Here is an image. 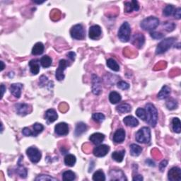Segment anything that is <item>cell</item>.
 Instances as JSON below:
<instances>
[{
    "instance_id": "cell-1",
    "label": "cell",
    "mask_w": 181,
    "mask_h": 181,
    "mask_svg": "<svg viewBox=\"0 0 181 181\" xmlns=\"http://www.w3.org/2000/svg\"><path fill=\"white\" fill-rule=\"evenodd\" d=\"M145 110L146 112V122L151 127H156L158 120V112L155 106L151 103H148L146 105Z\"/></svg>"
},
{
    "instance_id": "cell-2",
    "label": "cell",
    "mask_w": 181,
    "mask_h": 181,
    "mask_svg": "<svg viewBox=\"0 0 181 181\" xmlns=\"http://www.w3.org/2000/svg\"><path fill=\"white\" fill-rule=\"evenodd\" d=\"M135 139L137 142L142 144H147L151 140V130L149 127H144L136 133Z\"/></svg>"
},
{
    "instance_id": "cell-3",
    "label": "cell",
    "mask_w": 181,
    "mask_h": 181,
    "mask_svg": "<svg viewBox=\"0 0 181 181\" xmlns=\"http://www.w3.org/2000/svg\"><path fill=\"white\" fill-rule=\"evenodd\" d=\"M159 25V20L158 18L149 17L146 18L141 22V27L144 31H153Z\"/></svg>"
},
{
    "instance_id": "cell-4",
    "label": "cell",
    "mask_w": 181,
    "mask_h": 181,
    "mask_svg": "<svg viewBox=\"0 0 181 181\" xmlns=\"http://www.w3.org/2000/svg\"><path fill=\"white\" fill-rule=\"evenodd\" d=\"M131 34V28L130 24L127 22L122 23L118 31V38L122 42H126L129 41Z\"/></svg>"
},
{
    "instance_id": "cell-5",
    "label": "cell",
    "mask_w": 181,
    "mask_h": 181,
    "mask_svg": "<svg viewBox=\"0 0 181 181\" xmlns=\"http://www.w3.org/2000/svg\"><path fill=\"white\" fill-rule=\"evenodd\" d=\"M175 41V38H168L162 41L158 45L156 49V54L160 55L166 52L173 45Z\"/></svg>"
},
{
    "instance_id": "cell-6",
    "label": "cell",
    "mask_w": 181,
    "mask_h": 181,
    "mask_svg": "<svg viewBox=\"0 0 181 181\" xmlns=\"http://www.w3.org/2000/svg\"><path fill=\"white\" fill-rule=\"evenodd\" d=\"M71 36L76 40H83L85 38V30L81 24H76L71 28Z\"/></svg>"
},
{
    "instance_id": "cell-7",
    "label": "cell",
    "mask_w": 181,
    "mask_h": 181,
    "mask_svg": "<svg viewBox=\"0 0 181 181\" xmlns=\"http://www.w3.org/2000/svg\"><path fill=\"white\" fill-rule=\"evenodd\" d=\"M26 154H27L31 161L33 164H36L39 162L42 156L41 151L36 147H29L26 150Z\"/></svg>"
},
{
    "instance_id": "cell-8",
    "label": "cell",
    "mask_w": 181,
    "mask_h": 181,
    "mask_svg": "<svg viewBox=\"0 0 181 181\" xmlns=\"http://www.w3.org/2000/svg\"><path fill=\"white\" fill-rule=\"evenodd\" d=\"M69 65L68 62L65 60H61L59 62V66L56 70L55 77L58 81H62L65 78L64 71L66 70V66Z\"/></svg>"
},
{
    "instance_id": "cell-9",
    "label": "cell",
    "mask_w": 181,
    "mask_h": 181,
    "mask_svg": "<svg viewBox=\"0 0 181 181\" xmlns=\"http://www.w3.org/2000/svg\"><path fill=\"white\" fill-rule=\"evenodd\" d=\"M16 111L18 115L21 116H25L31 111V106L26 103H18L15 105Z\"/></svg>"
},
{
    "instance_id": "cell-10",
    "label": "cell",
    "mask_w": 181,
    "mask_h": 181,
    "mask_svg": "<svg viewBox=\"0 0 181 181\" xmlns=\"http://www.w3.org/2000/svg\"><path fill=\"white\" fill-rule=\"evenodd\" d=\"M168 178L171 181H180L181 180V170L180 168L174 167L170 170L168 173Z\"/></svg>"
},
{
    "instance_id": "cell-11",
    "label": "cell",
    "mask_w": 181,
    "mask_h": 181,
    "mask_svg": "<svg viewBox=\"0 0 181 181\" xmlns=\"http://www.w3.org/2000/svg\"><path fill=\"white\" fill-rule=\"evenodd\" d=\"M55 132L59 136L67 135L69 133V126L65 122H60L55 127Z\"/></svg>"
},
{
    "instance_id": "cell-12",
    "label": "cell",
    "mask_w": 181,
    "mask_h": 181,
    "mask_svg": "<svg viewBox=\"0 0 181 181\" xmlns=\"http://www.w3.org/2000/svg\"><path fill=\"white\" fill-rule=\"evenodd\" d=\"M110 180H127L124 173L121 170H111L109 173Z\"/></svg>"
},
{
    "instance_id": "cell-13",
    "label": "cell",
    "mask_w": 181,
    "mask_h": 181,
    "mask_svg": "<svg viewBox=\"0 0 181 181\" xmlns=\"http://www.w3.org/2000/svg\"><path fill=\"white\" fill-rule=\"evenodd\" d=\"M110 148L105 144H101L95 147L94 149V154L96 157H103L108 153Z\"/></svg>"
},
{
    "instance_id": "cell-14",
    "label": "cell",
    "mask_w": 181,
    "mask_h": 181,
    "mask_svg": "<svg viewBox=\"0 0 181 181\" xmlns=\"http://www.w3.org/2000/svg\"><path fill=\"white\" fill-rule=\"evenodd\" d=\"M145 42V38L142 33L135 34L132 37V43L137 47V48H142Z\"/></svg>"
},
{
    "instance_id": "cell-15",
    "label": "cell",
    "mask_w": 181,
    "mask_h": 181,
    "mask_svg": "<svg viewBox=\"0 0 181 181\" xmlns=\"http://www.w3.org/2000/svg\"><path fill=\"white\" fill-rule=\"evenodd\" d=\"M92 89L93 93L95 95H98L101 91V85H100V80L99 77L95 75V74H93L92 75Z\"/></svg>"
},
{
    "instance_id": "cell-16",
    "label": "cell",
    "mask_w": 181,
    "mask_h": 181,
    "mask_svg": "<svg viewBox=\"0 0 181 181\" xmlns=\"http://www.w3.org/2000/svg\"><path fill=\"white\" fill-rule=\"evenodd\" d=\"M101 33H102V31H101V28L98 25L93 26L89 28V38L92 40L98 39L100 36Z\"/></svg>"
},
{
    "instance_id": "cell-17",
    "label": "cell",
    "mask_w": 181,
    "mask_h": 181,
    "mask_svg": "<svg viewBox=\"0 0 181 181\" xmlns=\"http://www.w3.org/2000/svg\"><path fill=\"white\" fill-rule=\"evenodd\" d=\"M23 87V86L22 84H13L10 86V91L14 96L19 98L21 95V90H22Z\"/></svg>"
},
{
    "instance_id": "cell-18",
    "label": "cell",
    "mask_w": 181,
    "mask_h": 181,
    "mask_svg": "<svg viewBox=\"0 0 181 181\" xmlns=\"http://www.w3.org/2000/svg\"><path fill=\"white\" fill-rule=\"evenodd\" d=\"M125 139V132L123 129H118L116 130L113 135V142L116 144L123 142Z\"/></svg>"
},
{
    "instance_id": "cell-19",
    "label": "cell",
    "mask_w": 181,
    "mask_h": 181,
    "mask_svg": "<svg viewBox=\"0 0 181 181\" xmlns=\"http://www.w3.org/2000/svg\"><path fill=\"white\" fill-rule=\"evenodd\" d=\"M139 9V4L137 1L127 2L125 3V12L126 13H130L132 11H136L137 12Z\"/></svg>"
},
{
    "instance_id": "cell-20",
    "label": "cell",
    "mask_w": 181,
    "mask_h": 181,
    "mask_svg": "<svg viewBox=\"0 0 181 181\" xmlns=\"http://www.w3.org/2000/svg\"><path fill=\"white\" fill-rule=\"evenodd\" d=\"M45 118L47 120V122H50V123H52V122H54L55 120H57L58 115L57 112L54 109H49V110L45 112Z\"/></svg>"
},
{
    "instance_id": "cell-21",
    "label": "cell",
    "mask_w": 181,
    "mask_h": 181,
    "mask_svg": "<svg viewBox=\"0 0 181 181\" xmlns=\"http://www.w3.org/2000/svg\"><path fill=\"white\" fill-rule=\"evenodd\" d=\"M105 139L104 135L101 134V133H94L90 136L89 139L90 142L93 144H94L95 145H98L102 143V142Z\"/></svg>"
},
{
    "instance_id": "cell-22",
    "label": "cell",
    "mask_w": 181,
    "mask_h": 181,
    "mask_svg": "<svg viewBox=\"0 0 181 181\" xmlns=\"http://www.w3.org/2000/svg\"><path fill=\"white\" fill-rule=\"evenodd\" d=\"M123 122L127 126L132 127H137L138 125H139V121H138V120L131 115L125 117V118L123 119Z\"/></svg>"
},
{
    "instance_id": "cell-23",
    "label": "cell",
    "mask_w": 181,
    "mask_h": 181,
    "mask_svg": "<svg viewBox=\"0 0 181 181\" xmlns=\"http://www.w3.org/2000/svg\"><path fill=\"white\" fill-rule=\"evenodd\" d=\"M29 66H30V70L31 73L36 75L38 74L40 71V65L38 62V60H33L30 61L29 62Z\"/></svg>"
},
{
    "instance_id": "cell-24",
    "label": "cell",
    "mask_w": 181,
    "mask_h": 181,
    "mask_svg": "<svg viewBox=\"0 0 181 181\" xmlns=\"http://www.w3.org/2000/svg\"><path fill=\"white\" fill-rule=\"evenodd\" d=\"M86 130L87 126L86 125V124L84 123V122H79V123L76 124L74 134H75L76 137H79V136L81 135L83 133L86 132Z\"/></svg>"
},
{
    "instance_id": "cell-25",
    "label": "cell",
    "mask_w": 181,
    "mask_h": 181,
    "mask_svg": "<svg viewBox=\"0 0 181 181\" xmlns=\"http://www.w3.org/2000/svg\"><path fill=\"white\" fill-rule=\"evenodd\" d=\"M44 52V45L42 42H37L32 49V54L33 55H40Z\"/></svg>"
},
{
    "instance_id": "cell-26",
    "label": "cell",
    "mask_w": 181,
    "mask_h": 181,
    "mask_svg": "<svg viewBox=\"0 0 181 181\" xmlns=\"http://www.w3.org/2000/svg\"><path fill=\"white\" fill-rule=\"evenodd\" d=\"M170 94H171V89H170V87L166 86V85H165V86L162 87L160 92L159 93L158 98L159 99H165V98L169 96Z\"/></svg>"
},
{
    "instance_id": "cell-27",
    "label": "cell",
    "mask_w": 181,
    "mask_h": 181,
    "mask_svg": "<svg viewBox=\"0 0 181 181\" xmlns=\"http://www.w3.org/2000/svg\"><path fill=\"white\" fill-rule=\"evenodd\" d=\"M122 97L119 93L116 91H112L109 95V100L112 104H116L121 100Z\"/></svg>"
},
{
    "instance_id": "cell-28",
    "label": "cell",
    "mask_w": 181,
    "mask_h": 181,
    "mask_svg": "<svg viewBox=\"0 0 181 181\" xmlns=\"http://www.w3.org/2000/svg\"><path fill=\"white\" fill-rule=\"evenodd\" d=\"M130 154L133 156H139L142 151V148L139 145L135 144H132L130 145Z\"/></svg>"
},
{
    "instance_id": "cell-29",
    "label": "cell",
    "mask_w": 181,
    "mask_h": 181,
    "mask_svg": "<svg viewBox=\"0 0 181 181\" xmlns=\"http://www.w3.org/2000/svg\"><path fill=\"white\" fill-rule=\"evenodd\" d=\"M125 154V151L122 150L120 151H115L112 154V158L114 159L115 161L118 162V163H120L122 161H123L124 156Z\"/></svg>"
},
{
    "instance_id": "cell-30",
    "label": "cell",
    "mask_w": 181,
    "mask_h": 181,
    "mask_svg": "<svg viewBox=\"0 0 181 181\" xmlns=\"http://www.w3.org/2000/svg\"><path fill=\"white\" fill-rule=\"evenodd\" d=\"M132 110V108L130 105L127 104V103H122V104L119 105L118 107L116 108V110L120 113H130Z\"/></svg>"
},
{
    "instance_id": "cell-31",
    "label": "cell",
    "mask_w": 181,
    "mask_h": 181,
    "mask_svg": "<svg viewBox=\"0 0 181 181\" xmlns=\"http://www.w3.org/2000/svg\"><path fill=\"white\" fill-rule=\"evenodd\" d=\"M76 157L72 154H68L65 157V164L66 166L72 167L76 163Z\"/></svg>"
},
{
    "instance_id": "cell-32",
    "label": "cell",
    "mask_w": 181,
    "mask_h": 181,
    "mask_svg": "<svg viewBox=\"0 0 181 181\" xmlns=\"http://www.w3.org/2000/svg\"><path fill=\"white\" fill-rule=\"evenodd\" d=\"M172 127L174 132L175 133H180L181 132V123L179 118H175L173 119Z\"/></svg>"
},
{
    "instance_id": "cell-33",
    "label": "cell",
    "mask_w": 181,
    "mask_h": 181,
    "mask_svg": "<svg viewBox=\"0 0 181 181\" xmlns=\"http://www.w3.org/2000/svg\"><path fill=\"white\" fill-rule=\"evenodd\" d=\"M107 66L110 69V70L115 71H118L120 70V66L118 64V62H117L115 60L112 59V58L108 60Z\"/></svg>"
},
{
    "instance_id": "cell-34",
    "label": "cell",
    "mask_w": 181,
    "mask_h": 181,
    "mask_svg": "<svg viewBox=\"0 0 181 181\" xmlns=\"http://www.w3.org/2000/svg\"><path fill=\"white\" fill-rule=\"evenodd\" d=\"M62 178L65 181H71L75 180L76 175L73 171H66L63 173Z\"/></svg>"
},
{
    "instance_id": "cell-35",
    "label": "cell",
    "mask_w": 181,
    "mask_h": 181,
    "mask_svg": "<svg viewBox=\"0 0 181 181\" xmlns=\"http://www.w3.org/2000/svg\"><path fill=\"white\" fill-rule=\"evenodd\" d=\"M52 58L50 57L49 56L45 55L41 58V64L42 67L47 68L49 66H51L52 65Z\"/></svg>"
},
{
    "instance_id": "cell-36",
    "label": "cell",
    "mask_w": 181,
    "mask_h": 181,
    "mask_svg": "<svg viewBox=\"0 0 181 181\" xmlns=\"http://www.w3.org/2000/svg\"><path fill=\"white\" fill-rule=\"evenodd\" d=\"M93 180L95 181H105V175L104 173L101 170H98V171L94 173V175H93Z\"/></svg>"
},
{
    "instance_id": "cell-37",
    "label": "cell",
    "mask_w": 181,
    "mask_h": 181,
    "mask_svg": "<svg viewBox=\"0 0 181 181\" xmlns=\"http://www.w3.org/2000/svg\"><path fill=\"white\" fill-rule=\"evenodd\" d=\"M33 137H36L37 135L42 132V130H43V129H44V127L42 124L36 122V123L33 125Z\"/></svg>"
},
{
    "instance_id": "cell-38",
    "label": "cell",
    "mask_w": 181,
    "mask_h": 181,
    "mask_svg": "<svg viewBox=\"0 0 181 181\" xmlns=\"http://www.w3.org/2000/svg\"><path fill=\"white\" fill-rule=\"evenodd\" d=\"M166 105L169 110H174V109L175 108H177L178 104L176 100L174 99V98H171V99L167 100Z\"/></svg>"
},
{
    "instance_id": "cell-39",
    "label": "cell",
    "mask_w": 181,
    "mask_h": 181,
    "mask_svg": "<svg viewBox=\"0 0 181 181\" xmlns=\"http://www.w3.org/2000/svg\"><path fill=\"white\" fill-rule=\"evenodd\" d=\"M35 180L36 181H57L56 178H53L48 175H39L36 178Z\"/></svg>"
},
{
    "instance_id": "cell-40",
    "label": "cell",
    "mask_w": 181,
    "mask_h": 181,
    "mask_svg": "<svg viewBox=\"0 0 181 181\" xmlns=\"http://www.w3.org/2000/svg\"><path fill=\"white\" fill-rule=\"evenodd\" d=\"M19 164V166L17 168V169L16 170V171H17V174L20 175L21 178H26L27 177V169H26L22 166H21L20 164Z\"/></svg>"
},
{
    "instance_id": "cell-41",
    "label": "cell",
    "mask_w": 181,
    "mask_h": 181,
    "mask_svg": "<svg viewBox=\"0 0 181 181\" xmlns=\"http://www.w3.org/2000/svg\"><path fill=\"white\" fill-rule=\"evenodd\" d=\"M174 12L175 9L173 5H167L164 9V15L166 16V17H169V16L174 14Z\"/></svg>"
},
{
    "instance_id": "cell-42",
    "label": "cell",
    "mask_w": 181,
    "mask_h": 181,
    "mask_svg": "<svg viewBox=\"0 0 181 181\" xmlns=\"http://www.w3.org/2000/svg\"><path fill=\"white\" fill-rule=\"evenodd\" d=\"M136 115H137L138 118H139L140 119H142V120L146 121V110L144 108H138L137 110H136Z\"/></svg>"
},
{
    "instance_id": "cell-43",
    "label": "cell",
    "mask_w": 181,
    "mask_h": 181,
    "mask_svg": "<svg viewBox=\"0 0 181 181\" xmlns=\"http://www.w3.org/2000/svg\"><path fill=\"white\" fill-rule=\"evenodd\" d=\"M92 118L95 122H103L105 119V117L102 113H94V114H93Z\"/></svg>"
},
{
    "instance_id": "cell-44",
    "label": "cell",
    "mask_w": 181,
    "mask_h": 181,
    "mask_svg": "<svg viewBox=\"0 0 181 181\" xmlns=\"http://www.w3.org/2000/svg\"><path fill=\"white\" fill-rule=\"evenodd\" d=\"M163 25H164L165 30L167 31L168 32H171L172 31H174L175 27V25L173 23L166 22V23H164Z\"/></svg>"
},
{
    "instance_id": "cell-45",
    "label": "cell",
    "mask_w": 181,
    "mask_h": 181,
    "mask_svg": "<svg viewBox=\"0 0 181 181\" xmlns=\"http://www.w3.org/2000/svg\"><path fill=\"white\" fill-rule=\"evenodd\" d=\"M150 35L151 36V38H153L155 40L161 39L164 37V34H162L161 33H159V32H156V31H151L150 33Z\"/></svg>"
},
{
    "instance_id": "cell-46",
    "label": "cell",
    "mask_w": 181,
    "mask_h": 181,
    "mask_svg": "<svg viewBox=\"0 0 181 181\" xmlns=\"http://www.w3.org/2000/svg\"><path fill=\"white\" fill-rule=\"evenodd\" d=\"M117 85H118V87L119 88V89H120L122 90H127L130 88V84L123 81H119Z\"/></svg>"
},
{
    "instance_id": "cell-47",
    "label": "cell",
    "mask_w": 181,
    "mask_h": 181,
    "mask_svg": "<svg viewBox=\"0 0 181 181\" xmlns=\"http://www.w3.org/2000/svg\"><path fill=\"white\" fill-rule=\"evenodd\" d=\"M22 133L23 135L26 136V137L33 136V132H32L30 129L28 128V127H24L22 130Z\"/></svg>"
},
{
    "instance_id": "cell-48",
    "label": "cell",
    "mask_w": 181,
    "mask_h": 181,
    "mask_svg": "<svg viewBox=\"0 0 181 181\" xmlns=\"http://www.w3.org/2000/svg\"><path fill=\"white\" fill-rule=\"evenodd\" d=\"M174 16L175 18H177V19H180V18H181V9L180 7L175 10V12L174 13Z\"/></svg>"
},
{
    "instance_id": "cell-49",
    "label": "cell",
    "mask_w": 181,
    "mask_h": 181,
    "mask_svg": "<svg viewBox=\"0 0 181 181\" xmlns=\"http://www.w3.org/2000/svg\"><path fill=\"white\" fill-rule=\"evenodd\" d=\"M167 164H168V161L166 160H164L161 162V164H159V169H160V171L161 172L164 171V170L165 168L166 167Z\"/></svg>"
},
{
    "instance_id": "cell-50",
    "label": "cell",
    "mask_w": 181,
    "mask_h": 181,
    "mask_svg": "<svg viewBox=\"0 0 181 181\" xmlns=\"http://www.w3.org/2000/svg\"><path fill=\"white\" fill-rule=\"evenodd\" d=\"M47 81H48V80H47V76H44V79H43V76H42L41 77V79H40V85H41V86H43V85H46Z\"/></svg>"
},
{
    "instance_id": "cell-51",
    "label": "cell",
    "mask_w": 181,
    "mask_h": 181,
    "mask_svg": "<svg viewBox=\"0 0 181 181\" xmlns=\"http://www.w3.org/2000/svg\"><path fill=\"white\" fill-rule=\"evenodd\" d=\"M67 57L70 58V59L71 60V61H74V60H75V57H76V54H75V52H70L67 54Z\"/></svg>"
},
{
    "instance_id": "cell-52",
    "label": "cell",
    "mask_w": 181,
    "mask_h": 181,
    "mask_svg": "<svg viewBox=\"0 0 181 181\" xmlns=\"http://www.w3.org/2000/svg\"><path fill=\"white\" fill-rule=\"evenodd\" d=\"M132 180L134 181H142L143 180V177L141 175H137L133 178Z\"/></svg>"
},
{
    "instance_id": "cell-53",
    "label": "cell",
    "mask_w": 181,
    "mask_h": 181,
    "mask_svg": "<svg viewBox=\"0 0 181 181\" xmlns=\"http://www.w3.org/2000/svg\"><path fill=\"white\" fill-rule=\"evenodd\" d=\"M146 163L148 165H149L151 166H155V164H154V162L152 161L150 159H148V160H146Z\"/></svg>"
},
{
    "instance_id": "cell-54",
    "label": "cell",
    "mask_w": 181,
    "mask_h": 181,
    "mask_svg": "<svg viewBox=\"0 0 181 181\" xmlns=\"http://www.w3.org/2000/svg\"><path fill=\"white\" fill-rule=\"evenodd\" d=\"M1 90H2V98L4 96V94L5 90H6V87L4 86V84L1 85Z\"/></svg>"
},
{
    "instance_id": "cell-55",
    "label": "cell",
    "mask_w": 181,
    "mask_h": 181,
    "mask_svg": "<svg viewBox=\"0 0 181 181\" xmlns=\"http://www.w3.org/2000/svg\"><path fill=\"white\" fill-rule=\"evenodd\" d=\"M1 65H2V67H1V70L2 71V70H4V62H2H2H1Z\"/></svg>"
},
{
    "instance_id": "cell-56",
    "label": "cell",
    "mask_w": 181,
    "mask_h": 181,
    "mask_svg": "<svg viewBox=\"0 0 181 181\" xmlns=\"http://www.w3.org/2000/svg\"><path fill=\"white\" fill-rule=\"evenodd\" d=\"M35 3H37V4H42V3H43V2H45V1L43 2H36V1H33Z\"/></svg>"
}]
</instances>
